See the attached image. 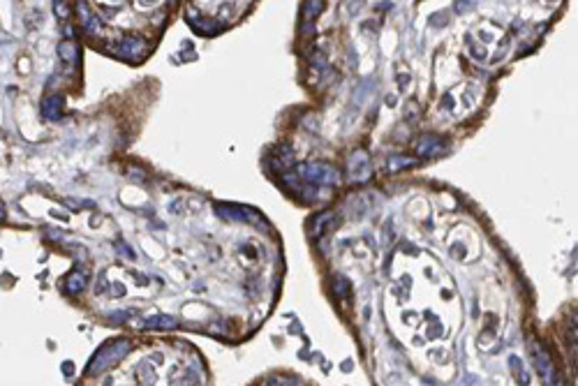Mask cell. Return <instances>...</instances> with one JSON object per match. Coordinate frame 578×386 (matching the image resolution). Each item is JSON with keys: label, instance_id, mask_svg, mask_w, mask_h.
<instances>
[{"label": "cell", "instance_id": "1", "mask_svg": "<svg viewBox=\"0 0 578 386\" xmlns=\"http://www.w3.org/2000/svg\"><path fill=\"white\" fill-rule=\"evenodd\" d=\"M296 174L310 185H335L340 183V171L326 162H301L296 164Z\"/></svg>", "mask_w": 578, "mask_h": 386}, {"label": "cell", "instance_id": "2", "mask_svg": "<svg viewBox=\"0 0 578 386\" xmlns=\"http://www.w3.org/2000/svg\"><path fill=\"white\" fill-rule=\"evenodd\" d=\"M372 176V164L366 151H356L349 158V180L352 183H366Z\"/></svg>", "mask_w": 578, "mask_h": 386}, {"label": "cell", "instance_id": "3", "mask_svg": "<svg viewBox=\"0 0 578 386\" xmlns=\"http://www.w3.org/2000/svg\"><path fill=\"white\" fill-rule=\"evenodd\" d=\"M118 54L123 56V58L132 60V63H136V60H141L143 56H146V39L136 37V35H132V37H125L123 42H120Z\"/></svg>", "mask_w": 578, "mask_h": 386}, {"label": "cell", "instance_id": "4", "mask_svg": "<svg viewBox=\"0 0 578 386\" xmlns=\"http://www.w3.org/2000/svg\"><path fill=\"white\" fill-rule=\"evenodd\" d=\"M322 10H324V0H306L303 3V33H306L308 23L315 21Z\"/></svg>", "mask_w": 578, "mask_h": 386}, {"label": "cell", "instance_id": "5", "mask_svg": "<svg viewBox=\"0 0 578 386\" xmlns=\"http://www.w3.org/2000/svg\"><path fill=\"white\" fill-rule=\"evenodd\" d=\"M60 109H63V98H56V95H51V98H46V100L42 102V116H44L46 120H58Z\"/></svg>", "mask_w": 578, "mask_h": 386}, {"label": "cell", "instance_id": "6", "mask_svg": "<svg viewBox=\"0 0 578 386\" xmlns=\"http://www.w3.org/2000/svg\"><path fill=\"white\" fill-rule=\"evenodd\" d=\"M440 148H442L440 136H423V139L416 143V153H419V155H435Z\"/></svg>", "mask_w": 578, "mask_h": 386}, {"label": "cell", "instance_id": "7", "mask_svg": "<svg viewBox=\"0 0 578 386\" xmlns=\"http://www.w3.org/2000/svg\"><path fill=\"white\" fill-rule=\"evenodd\" d=\"M58 54H60V58L65 60V63H74V60H77V44H74V42H63L58 46Z\"/></svg>", "mask_w": 578, "mask_h": 386}, {"label": "cell", "instance_id": "8", "mask_svg": "<svg viewBox=\"0 0 578 386\" xmlns=\"http://www.w3.org/2000/svg\"><path fill=\"white\" fill-rule=\"evenodd\" d=\"M409 164H416V162H414V160H405L403 155H396V158H389L387 167H389V171H398V169L409 167Z\"/></svg>", "mask_w": 578, "mask_h": 386}, {"label": "cell", "instance_id": "9", "mask_svg": "<svg viewBox=\"0 0 578 386\" xmlns=\"http://www.w3.org/2000/svg\"><path fill=\"white\" fill-rule=\"evenodd\" d=\"M398 81H400V90H405V88H407V86H409V76L400 74V76H398Z\"/></svg>", "mask_w": 578, "mask_h": 386}]
</instances>
